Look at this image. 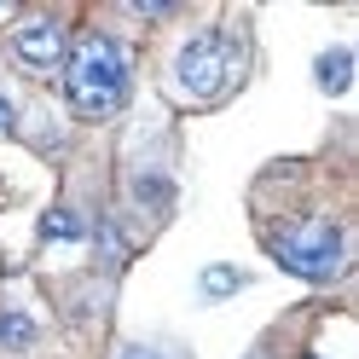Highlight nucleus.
<instances>
[{"mask_svg":"<svg viewBox=\"0 0 359 359\" xmlns=\"http://www.w3.org/2000/svg\"><path fill=\"white\" fill-rule=\"evenodd\" d=\"M128 87H133V64L110 35H87L81 47L70 53V70H64V93H70L76 116H116L128 104Z\"/></svg>","mask_w":359,"mask_h":359,"instance_id":"1","label":"nucleus"},{"mask_svg":"<svg viewBox=\"0 0 359 359\" xmlns=\"http://www.w3.org/2000/svg\"><path fill=\"white\" fill-rule=\"evenodd\" d=\"M266 250H273V261L284 266V273H296V278H313V284H325L342 273V232L325 226V220H302V226H273L266 232Z\"/></svg>","mask_w":359,"mask_h":359,"instance_id":"2","label":"nucleus"},{"mask_svg":"<svg viewBox=\"0 0 359 359\" xmlns=\"http://www.w3.org/2000/svg\"><path fill=\"white\" fill-rule=\"evenodd\" d=\"M174 76H180V87H186V93L215 99L220 87H226V41H220V35H197V41H186V53H180Z\"/></svg>","mask_w":359,"mask_h":359,"instance_id":"3","label":"nucleus"},{"mask_svg":"<svg viewBox=\"0 0 359 359\" xmlns=\"http://www.w3.org/2000/svg\"><path fill=\"white\" fill-rule=\"evenodd\" d=\"M12 58L24 64V70H53L64 58V29L53 18H24V24L12 29Z\"/></svg>","mask_w":359,"mask_h":359,"instance_id":"4","label":"nucleus"},{"mask_svg":"<svg viewBox=\"0 0 359 359\" xmlns=\"http://www.w3.org/2000/svg\"><path fill=\"white\" fill-rule=\"evenodd\" d=\"M41 238H47V243H76V238H81V215L53 209L47 220H41Z\"/></svg>","mask_w":359,"mask_h":359,"instance_id":"5","label":"nucleus"},{"mask_svg":"<svg viewBox=\"0 0 359 359\" xmlns=\"http://www.w3.org/2000/svg\"><path fill=\"white\" fill-rule=\"evenodd\" d=\"M348 70H353V58H348L342 47L325 53V58H319V81H325V93H342V87H348Z\"/></svg>","mask_w":359,"mask_h":359,"instance_id":"6","label":"nucleus"},{"mask_svg":"<svg viewBox=\"0 0 359 359\" xmlns=\"http://www.w3.org/2000/svg\"><path fill=\"white\" fill-rule=\"evenodd\" d=\"M232 290H243V273H238V266H209V273H203V302L232 296Z\"/></svg>","mask_w":359,"mask_h":359,"instance_id":"7","label":"nucleus"},{"mask_svg":"<svg viewBox=\"0 0 359 359\" xmlns=\"http://www.w3.org/2000/svg\"><path fill=\"white\" fill-rule=\"evenodd\" d=\"M35 342V325L24 313H0V348H29Z\"/></svg>","mask_w":359,"mask_h":359,"instance_id":"8","label":"nucleus"},{"mask_svg":"<svg viewBox=\"0 0 359 359\" xmlns=\"http://www.w3.org/2000/svg\"><path fill=\"white\" fill-rule=\"evenodd\" d=\"M122 359H163V353H151V348H122Z\"/></svg>","mask_w":359,"mask_h":359,"instance_id":"9","label":"nucleus"},{"mask_svg":"<svg viewBox=\"0 0 359 359\" xmlns=\"http://www.w3.org/2000/svg\"><path fill=\"white\" fill-rule=\"evenodd\" d=\"M6 128H12V104L0 99V133H6Z\"/></svg>","mask_w":359,"mask_h":359,"instance_id":"10","label":"nucleus"}]
</instances>
